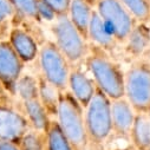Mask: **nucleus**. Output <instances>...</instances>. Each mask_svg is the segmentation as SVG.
Instances as JSON below:
<instances>
[{
  "mask_svg": "<svg viewBox=\"0 0 150 150\" xmlns=\"http://www.w3.org/2000/svg\"><path fill=\"white\" fill-rule=\"evenodd\" d=\"M51 31L54 37V43L70 63H78L86 58L89 49L86 39L76 28L69 16H59L52 21Z\"/></svg>",
  "mask_w": 150,
  "mask_h": 150,
  "instance_id": "obj_5",
  "label": "nucleus"
},
{
  "mask_svg": "<svg viewBox=\"0 0 150 150\" xmlns=\"http://www.w3.org/2000/svg\"><path fill=\"white\" fill-rule=\"evenodd\" d=\"M86 66L97 88L111 100L125 97V73L106 54V51L95 46L86 56Z\"/></svg>",
  "mask_w": 150,
  "mask_h": 150,
  "instance_id": "obj_1",
  "label": "nucleus"
},
{
  "mask_svg": "<svg viewBox=\"0 0 150 150\" xmlns=\"http://www.w3.org/2000/svg\"><path fill=\"white\" fill-rule=\"evenodd\" d=\"M59 95L60 91L40 74L38 77V99L51 117H57Z\"/></svg>",
  "mask_w": 150,
  "mask_h": 150,
  "instance_id": "obj_18",
  "label": "nucleus"
},
{
  "mask_svg": "<svg viewBox=\"0 0 150 150\" xmlns=\"http://www.w3.org/2000/svg\"><path fill=\"white\" fill-rule=\"evenodd\" d=\"M20 104H21V111L24 112L27 121L30 122L31 128L34 130L45 132L52 118L47 114L46 109L43 106L40 100L37 98V99L21 102Z\"/></svg>",
  "mask_w": 150,
  "mask_h": 150,
  "instance_id": "obj_15",
  "label": "nucleus"
},
{
  "mask_svg": "<svg viewBox=\"0 0 150 150\" xmlns=\"http://www.w3.org/2000/svg\"><path fill=\"white\" fill-rule=\"evenodd\" d=\"M44 1L53 10V12L57 14V17L69 14L71 0H44Z\"/></svg>",
  "mask_w": 150,
  "mask_h": 150,
  "instance_id": "obj_25",
  "label": "nucleus"
},
{
  "mask_svg": "<svg viewBox=\"0 0 150 150\" xmlns=\"http://www.w3.org/2000/svg\"><path fill=\"white\" fill-rule=\"evenodd\" d=\"M31 129L30 122L23 111L11 104H0V141L19 144L23 136Z\"/></svg>",
  "mask_w": 150,
  "mask_h": 150,
  "instance_id": "obj_9",
  "label": "nucleus"
},
{
  "mask_svg": "<svg viewBox=\"0 0 150 150\" xmlns=\"http://www.w3.org/2000/svg\"><path fill=\"white\" fill-rule=\"evenodd\" d=\"M8 42L24 63L33 62L39 53L38 44L32 34L21 27H13L8 33Z\"/></svg>",
  "mask_w": 150,
  "mask_h": 150,
  "instance_id": "obj_12",
  "label": "nucleus"
},
{
  "mask_svg": "<svg viewBox=\"0 0 150 150\" xmlns=\"http://www.w3.org/2000/svg\"><path fill=\"white\" fill-rule=\"evenodd\" d=\"M124 43L129 54L141 57L150 46V28L148 24L137 23Z\"/></svg>",
  "mask_w": 150,
  "mask_h": 150,
  "instance_id": "obj_16",
  "label": "nucleus"
},
{
  "mask_svg": "<svg viewBox=\"0 0 150 150\" xmlns=\"http://www.w3.org/2000/svg\"><path fill=\"white\" fill-rule=\"evenodd\" d=\"M14 18V8L10 0H0V31L6 30Z\"/></svg>",
  "mask_w": 150,
  "mask_h": 150,
  "instance_id": "obj_24",
  "label": "nucleus"
},
{
  "mask_svg": "<svg viewBox=\"0 0 150 150\" xmlns=\"http://www.w3.org/2000/svg\"><path fill=\"white\" fill-rule=\"evenodd\" d=\"M38 14H39L40 20H46L51 23L54 21L57 18V14L44 0H38Z\"/></svg>",
  "mask_w": 150,
  "mask_h": 150,
  "instance_id": "obj_26",
  "label": "nucleus"
},
{
  "mask_svg": "<svg viewBox=\"0 0 150 150\" xmlns=\"http://www.w3.org/2000/svg\"><path fill=\"white\" fill-rule=\"evenodd\" d=\"M0 150H21V149L17 143L8 141H0Z\"/></svg>",
  "mask_w": 150,
  "mask_h": 150,
  "instance_id": "obj_28",
  "label": "nucleus"
},
{
  "mask_svg": "<svg viewBox=\"0 0 150 150\" xmlns=\"http://www.w3.org/2000/svg\"><path fill=\"white\" fill-rule=\"evenodd\" d=\"M85 125L89 141L102 144L112 134L111 99L97 88L85 108Z\"/></svg>",
  "mask_w": 150,
  "mask_h": 150,
  "instance_id": "obj_3",
  "label": "nucleus"
},
{
  "mask_svg": "<svg viewBox=\"0 0 150 150\" xmlns=\"http://www.w3.org/2000/svg\"><path fill=\"white\" fill-rule=\"evenodd\" d=\"M93 7L90 0H71L69 10V18L82 35L88 40L89 25L91 21Z\"/></svg>",
  "mask_w": 150,
  "mask_h": 150,
  "instance_id": "obj_14",
  "label": "nucleus"
},
{
  "mask_svg": "<svg viewBox=\"0 0 150 150\" xmlns=\"http://www.w3.org/2000/svg\"><path fill=\"white\" fill-rule=\"evenodd\" d=\"M21 150H46V135L43 131L31 129L19 142Z\"/></svg>",
  "mask_w": 150,
  "mask_h": 150,
  "instance_id": "obj_23",
  "label": "nucleus"
},
{
  "mask_svg": "<svg viewBox=\"0 0 150 150\" xmlns=\"http://www.w3.org/2000/svg\"><path fill=\"white\" fill-rule=\"evenodd\" d=\"M96 11L118 43L127 40L137 24L121 0H96Z\"/></svg>",
  "mask_w": 150,
  "mask_h": 150,
  "instance_id": "obj_7",
  "label": "nucleus"
},
{
  "mask_svg": "<svg viewBox=\"0 0 150 150\" xmlns=\"http://www.w3.org/2000/svg\"><path fill=\"white\" fill-rule=\"evenodd\" d=\"M137 112L125 97L111 100L112 132L121 138L129 139Z\"/></svg>",
  "mask_w": 150,
  "mask_h": 150,
  "instance_id": "obj_10",
  "label": "nucleus"
},
{
  "mask_svg": "<svg viewBox=\"0 0 150 150\" xmlns=\"http://www.w3.org/2000/svg\"><path fill=\"white\" fill-rule=\"evenodd\" d=\"M42 76L59 91L67 90L70 76V62L54 42H45L38 53Z\"/></svg>",
  "mask_w": 150,
  "mask_h": 150,
  "instance_id": "obj_6",
  "label": "nucleus"
},
{
  "mask_svg": "<svg viewBox=\"0 0 150 150\" xmlns=\"http://www.w3.org/2000/svg\"><path fill=\"white\" fill-rule=\"evenodd\" d=\"M88 40H91L95 44V46L100 47L106 52L112 51L118 44V42L115 39V37L106 28L103 19L100 18V16L96 10H93L92 12L91 21L89 25Z\"/></svg>",
  "mask_w": 150,
  "mask_h": 150,
  "instance_id": "obj_13",
  "label": "nucleus"
},
{
  "mask_svg": "<svg viewBox=\"0 0 150 150\" xmlns=\"http://www.w3.org/2000/svg\"><path fill=\"white\" fill-rule=\"evenodd\" d=\"M125 98L137 114H150V62L136 60L125 72Z\"/></svg>",
  "mask_w": 150,
  "mask_h": 150,
  "instance_id": "obj_4",
  "label": "nucleus"
},
{
  "mask_svg": "<svg viewBox=\"0 0 150 150\" xmlns=\"http://www.w3.org/2000/svg\"><path fill=\"white\" fill-rule=\"evenodd\" d=\"M24 64L10 42L0 39V83L13 97L17 82L23 74Z\"/></svg>",
  "mask_w": 150,
  "mask_h": 150,
  "instance_id": "obj_8",
  "label": "nucleus"
},
{
  "mask_svg": "<svg viewBox=\"0 0 150 150\" xmlns=\"http://www.w3.org/2000/svg\"><path fill=\"white\" fill-rule=\"evenodd\" d=\"M13 8L14 17H19L21 19L40 21L38 14V0H10Z\"/></svg>",
  "mask_w": 150,
  "mask_h": 150,
  "instance_id": "obj_21",
  "label": "nucleus"
},
{
  "mask_svg": "<svg viewBox=\"0 0 150 150\" xmlns=\"http://www.w3.org/2000/svg\"><path fill=\"white\" fill-rule=\"evenodd\" d=\"M46 150H73L57 120H51L46 131Z\"/></svg>",
  "mask_w": 150,
  "mask_h": 150,
  "instance_id": "obj_19",
  "label": "nucleus"
},
{
  "mask_svg": "<svg viewBox=\"0 0 150 150\" xmlns=\"http://www.w3.org/2000/svg\"><path fill=\"white\" fill-rule=\"evenodd\" d=\"M137 23H150V0H121Z\"/></svg>",
  "mask_w": 150,
  "mask_h": 150,
  "instance_id": "obj_22",
  "label": "nucleus"
},
{
  "mask_svg": "<svg viewBox=\"0 0 150 150\" xmlns=\"http://www.w3.org/2000/svg\"><path fill=\"white\" fill-rule=\"evenodd\" d=\"M67 88L84 109L88 106L97 90V85L93 78L89 77L84 71L79 69H73L70 71Z\"/></svg>",
  "mask_w": 150,
  "mask_h": 150,
  "instance_id": "obj_11",
  "label": "nucleus"
},
{
  "mask_svg": "<svg viewBox=\"0 0 150 150\" xmlns=\"http://www.w3.org/2000/svg\"><path fill=\"white\" fill-rule=\"evenodd\" d=\"M129 139L136 150H150V116L148 114L136 115Z\"/></svg>",
  "mask_w": 150,
  "mask_h": 150,
  "instance_id": "obj_17",
  "label": "nucleus"
},
{
  "mask_svg": "<svg viewBox=\"0 0 150 150\" xmlns=\"http://www.w3.org/2000/svg\"><path fill=\"white\" fill-rule=\"evenodd\" d=\"M73 150H85L89 137L85 125V109L69 91H60L56 117Z\"/></svg>",
  "mask_w": 150,
  "mask_h": 150,
  "instance_id": "obj_2",
  "label": "nucleus"
},
{
  "mask_svg": "<svg viewBox=\"0 0 150 150\" xmlns=\"http://www.w3.org/2000/svg\"><path fill=\"white\" fill-rule=\"evenodd\" d=\"M16 96L20 103L38 98V78L31 74H21L16 85Z\"/></svg>",
  "mask_w": 150,
  "mask_h": 150,
  "instance_id": "obj_20",
  "label": "nucleus"
},
{
  "mask_svg": "<svg viewBox=\"0 0 150 150\" xmlns=\"http://www.w3.org/2000/svg\"><path fill=\"white\" fill-rule=\"evenodd\" d=\"M13 96H11L8 93V91L4 88V85L0 83V104H6V105H10L11 104V98Z\"/></svg>",
  "mask_w": 150,
  "mask_h": 150,
  "instance_id": "obj_27",
  "label": "nucleus"
}]
</instances>
